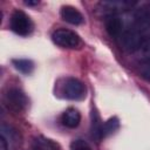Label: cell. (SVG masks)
<instances>
[{"label": "cell", "mask_w": 150, "mask_h": 150, "mask_svg": "<svg viewBox=\"0 0 150 150\" xmlns=\"http://www.w3.org/2000/svg\"><path fill=\"white\" fill-rule=\"evenodd\" d=\"M71 150H91V148L86 142L77 139L71 144Z\"/></svg>", "instance_id": "9a60e30c"}, {"label": "cell", "mask_w": 150, "mask_h": 150, "mask_svg": "<svg viewBox=\"0 0 150 150\" xmlns=\"http://www.w3.org/2000/svg\"><path fill=\"white\" fill-rule=\"evenodd\" d=\"M91 117H93V122H91V135L95 139L100 141L102 139V124L101 123V120L98 117V115L96 112L93 111L91 114Z\"/></svg>", "instance_id": "7c38bea8"}, {"label": "cell", "mask_w": 150, "mask_h": 150, "mask_svg": "<svg viewBox=\"0 0 150 150\" xmlns=\"http://www.w3.org/2000/svg\"><path fill=\"white\" fill-rule=\"evenodd\" d=\"M120 128V121L117 117H111L102 124V138L115 132Z\"/></svg>", "instance_id": "8fae6325"}, {"label": "cell", "mask_w": 150, "mask_h": 150, "mask_svg": "<svg viewBox=\"0 0 150 150\" xmlns=\"http://www.w3.org/2000/svg\"><path fill=\"white\" fill-rule=\"evenodd\" d=\"M32 149L33 150H60V146L56 142H54L50 138L38 136L32 142Z\"/></svg>", "instance_id": "9c48e42d"}, {"label": "cell", "mask_w": 150, "mask_h": 150, "mask_svg": "<svg viewBox=\"0 0 150 150\" xmlns=\"http://www.w3.org/2000/svg\"><path fill=\"white\" fill-rule=\"evenodd\" d=\"M136 54L138 55V57H141L142 60H145V59H149L150 57V36L146 38L142 45L139 46V48L137 49Z\"/></svg>", "instance_id": "4fadbf2b"}, {"label": "cell", "mask_w": 150, "mask_h": 150, "mask_svg": "<svg viewBox=\"0 0 150 150\" xmlns=\"http://www.w3.org/2000/svg\"><path fill=\"white\" fill-rule=\"evenodd\" d=\"M62 94L68 100H82L86 96V86L81 80L76 77H68L62 84Z\"/></svg>", "instance_id": "5b68a950"}, {"label": "cell", "mask_w": 150, "mask_h": 150, "mask_svg": "<svg viewBox=\"0 0 150 150\" xmlns=\"http://www.w3.org/2000/svg\"><path fill=\"white\" fill-rule=\"evenodd\" d=\"M60 14H61V18L70 25L77 26V25H82L84 22V18H83L82 13L73 6H63L61 8Z\"/></svg>", "instance_id": "52a82bcc"}, {"label": "cell", "mask_w": 150, "mask_h": 150, "mask_svg": "<svg viewBox=\"0 0 150 150\" xmlns=\"http://www.w3.org/2000/svg\"><path fill=\"white\" fill-rule=\"evenodd\" d=\"M150 29V12L146 8L139 9L135 15V21L131 27L123 32L121 43L123 49L130 53H136L142 42L146 39L145 34Z\"/></svg>", "instance_id": "6da1fadb"}, {"label": "cell", "mask_w": 150, "mask_h": 150, "mask_svg": "<svg viewBox=\"0 0 150 150\" xmlns=\"http://www.w3.org/2000/svg\"><path fill=\"white\" fill-rule=\"evenodd\" d=\"M14 68L22 74H30L34 69V63L28 59H14L12 61Z\"/></svg>", "instance_id": "30bf717a"}, {"label": "cell", "mask_w": 150, "mask_h": 150, "mask_svg": "<svg viewBox=\"0 0 150 150\" xmlns=\"http://www.w3.org/2000/svg\"><path fill=\"white\" fill-rule=\"evenodd\" d=\"M4 104L7 107V109L14 111V112H23L27 109L28 105V98L25 95L22 90L19 88H8L4 94Z\"/></svg>", "instance_id": "7a4b0ae2"}, {"label": "cell", "mask_w": 150, "mask_h": 150, "mask_svg": "<svg viewBox=\"0 0 150 150\" xmlns=\"http://www.w3.org/2000/svg\"><path fill=\"white\" fill-rule=\"evenodd\" d=\"M9 26L11 29L20 36H28L34 29V23L32 19L20 9H15L12 13Z\"/></svg>", "instance_id": "3957f363"}, {"label": "cell", "mask_w": 150, "mask_h": 150, "mask_svg": "<svg viewBox=\"0 0 150 150\" xmlns=\"http://www.w3.org/2000/svg\"><path fill=\"white\" fill-rule=\"evenodd\" d=\"M138 70H139V75L144 80L150 81V57L149 59H145V60H143L141 62Z\"/></svg>", "instance_id": "5bb4252c"}, {"label": "cell", "mask_w": 150, "mask_h": 150, "mask_svg": "<svg viewBox=\"0 0 150 150\" xmlns=\"http://www.w3.org/2000/svg\"><path fill=\"white\" fill-rule=\"evenodd\" d=\"M52 40L55 45L67 49H75L81 45L80 36L75 32L66 28H59L54 30L52 34Z\"/></svg>", "instance_id": "277c9868"}, {"label": "cell", "mask_w": 150, "mask_h": 150, "mask_svg": "<svg viewBox=\"0 0 150 150\" xmlns=\"http://www.w3.org/2000/svg\"><path fill=\"white\" fill-rule=\"evenodd\" d=\"M105 30L111 38H121L123 34V21L122 19L116 14L107 15L105 21Z\"/></svg>", "instance_id": "8992f818"}, {"label": "cell", "mask_w": 150, "mask_h": 150, "mask_svg": "<svg viewBox=\"0 0 150 150\" xmlns=\"http://www.w3.org/2000/svg\"><path fill=\"white\" fill-rule=\"evenodd\" d=\"M0 150H8V144L5 136L0 137Z\"/></svg>", "instance_id": "2e32d148"}, {"label": "cell", "mask_w": 150, "mask_h": 150, "mask_svg": "<svg viewBox=\"0 0 150 150\" xmlns=\"http://www.w3.org/2000/svg\"><path fill=\"white\" fill-rule=\"evenodd\" d=\"M25 4L26 5H28V6H36V5H39L40 4V1H38V0H35V1H25Z\"/></svg>", "instance_id": "e0dca14e"}, {"label": "cell", "mask_w": 150, "mask_h": 150, "mask_svg": "<svg viewBox=\"0 0 150 150\" xmlns=\"http://www.w3.org/2000/svg\"><path fill=\"white\" fill-rule=\"evenodd\" d=\"M81 122V114L75 108H68L61 115V123L70 129L76 128Z\"/></svg>", "instance_id": "ba28073f"}]
</instances>
